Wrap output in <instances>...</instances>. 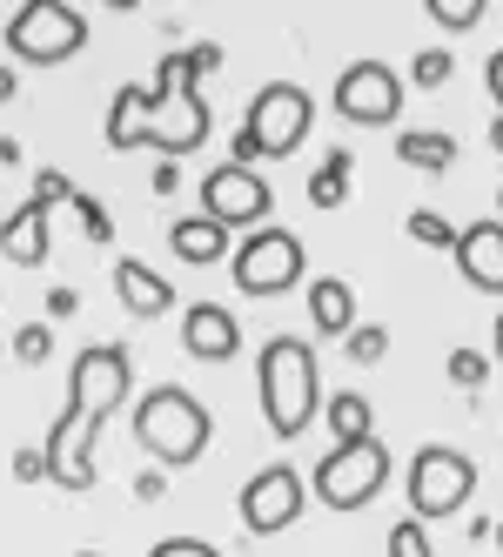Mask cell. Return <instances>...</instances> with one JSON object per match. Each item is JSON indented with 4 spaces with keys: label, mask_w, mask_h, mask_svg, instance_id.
Listing matches in <instances>:
<instances>
[{
    "label": "cell",
    "mask_w": 503,
    "mask_h": 557,
    "mask_svg": "<svg viewBox=\"0 0 503 557\" xmlns=\"http://www.w3.org/2000/svg\"><path fill=\"white\" fill-rule=\"evenodd\" d=\"M410 235H416L423 249H456V222H450L443 209H416V215H410Z\"/></svg>",
    "instance_id": "obj_23"
},
{
    "label": "cell",
    "mask_w": 503,
    "mask_h": 557,
    "mask_svg": "<svg viewBox=\"0 0 503 557\" xmlns=\"http://www.w3.org/2000/svg\"><path fill=\"white\" fill-rule=\"evenodd\" d=\"M8 349H14V363H48V356H54V330L48 323H21Z\"/></svg>",
    "instance_id": "obj_26"
},
{
    "label": "cell",
    "mask_w": 503,
    "mask_h": 557,
    "mask_svg": "<svg viewBox=\"0 0 503 557\" xmlns=\"http://www.w3.org/2000/svg\"><path fill=\"white\" fill-rule=\"evenodd\" d=\"M390 557H437V544H430V531H423L416 517H397L390 524Z\"/></svg>",
    "instance_id": "obj_28"
},
{
    "label": "cell",
    "mask_w": 503,
    "mask_h": 557,
    "mask_svg": "<svg viewBox=\"0 0 503 557\" xmlns=\"http://www.w3.org/2000/svg\"><path fill=\"white\" fill-rule=\"evenodd\" d=\"M14 88H21V82H14V67H0V101H14Z\"/></svg>",
    "instance_id": "obj_39"
},
{
    "label": "cell",
    "mask_w": 503,
    "mask_h": 557,
    "mask_svg": "<svg viewBox=\"0 0 503 557\" xmlns=\"http://www.w3.org/2000/svg\"><path fill=\"white\" fill-rule=\"evenodd\" d=\"M74 557H101V550H74Z\"/></svg>",
    "instance_id": "obj_44"
},
{
    "label": "cell",
    "mask_w": 503,
    "mask_h": 557,
    "mask_svg": "<svg viewBox=\"0 0 503 557\" xmlns=\"http://www.w3.org/2000/svg\"><path fill=\"white\" fill-rule=\"evenodd\" d=\"M342 349H350V363H382V356H390V336H382L376 323H356L350 336H342Z\"/></svg>",
    "instance_id": "obj_29"
},
{
    "label": "cell",
    "mask_w": 503,
    "mask_h": 557,
    "mask_svg": "<svg viewBox=\"0 0 503 557\" xmlns=\"http://www.w3.org/2000/svg\"><path fill=\"white\" fill-rule=\"evenodd\" d=\"M490 148L503 154V114H496V122H490Z\"/></svg>",
    "instance_id": "obj_41"
},
{
    "label": "cell",
    "mask_w": 503,
    "mask_h": 557,
    "mask_svg": "<svg viewBox=\"0 0 503 557\" xmlns=\"http://www.w3.org/2000/svg\"><path fill=\"white\" fill-rule=\"evenodd\" d=\"M410 517L416 524H430V517H456L463 504L477 497V463L450 450V444H430V450H416L410 457Z\"/></svg>",
    "instance_id": "obj_7"
},
{
    "label": "cell",
    "mask_w": 503,
    "mask_h": 557,
    "mask_svg": "<svg viewBox=\"0 0 503 557\" xmlns=\"http://www.w3.org/2000/svg\"><path fill=\"white\" fill-rule=\"evenodd\" d=\"M27 202L61 209V202H74V182H67V175H54V169H41V175H34V195H27Z\"/></svg>",
    "instance_id": "obj_31"
},
{
    "label": "cell",
    "mask_w": 503,
    "mask_h": 557,
    "mask_svg": "<svg viewBox=\"0 0 503 557\" xmlns=\"http://www.w3.org/2000/svg\"><path fill=\"white\" fill-rule=\"evenodd\" d=\"M48 476V450H14V484H41Z\"/></svg>",
    "instance_id": "obj_33"
},
{
    "label": "cell",
    "mask_w": 503,
    "mask_h": 557,
    "mask_svg": "<svg viewBox=\"0 0 503 557\" xmlns=\"http://www.w3.org/2000/svg\"><path fill=\"white\" fill-rule=\"evenodd\" d=\"M209 410H202V396H188L181 383H162V389H148L141 404H135V436H141V450L154 463H196L209 450Z\"/></svg>",
    "instance_id": "obj_4"
},
{
    "label": "cell",
    "mask_w": 503,
    "mask_h": 557,
    "mask_svg": "<svg viewBox=\"0 0 503 557\" xmlns=\"http://www.w3.org/2000/svg\"><path fill=\"white\" fill-rule=\"evenodd\" d=\"M430 21L450 27V34H470L483 21V0H430Z\"/></svg>",
    "instance_id": "obj_27"
},
{
    "label": "cell",
    "mask_w": 503,
    "mask_h": 557,
    "mask_svg": "<svg viewBox=\"0 0 503 557\" xmlns=\"http://www.w3.org/2000/svg\"><path fill=\"white\" fill-rule=\"evenodd\" d=\"M456 269H463V283L483 289V296H503V222H470V228H456Z\"/></svg>",
    "instance_id": "obj_14"
},
{
    "label": "cell",
    "mask_w": 503,
    "mask_h": 557,
    "mask_svg": "<svg viewBox=\"0 0 503 557\" xmlns=\"http://www.w3.org/2000/svg\"><path fill=\"white\" fill-rule=\"evenodd\" d=\"M323 423H329L336 444H363V436H376V430H369L376 410H369L363 389H336V396H323Z\"/></svg>",
    "instance_id": "obj_20"
},
{
    "label": "cell",
    "mask_w": 503,
    "mask_h": 557,
    "mask_svg": "<svg viewBox=\"0 0 503 557\" xmlns=\"http://www.w3.org/2000/svg\"><path fill=\"white\" fill-rule=\"evenodd\" d=\"M114 296H122V309L141 315V323H154V315H168V309H175L168 275H162V269H148L141 256H122V262H114Z\"/></svg>",
    "instance_id": "obj_15"
},
{
    "label": "cell",
    "mask_w": 503,
    "mask_h": 557,
    "mask_svg": "<svg viewBox=\"0 0 503 557\" xmlns=\"http://www.w3.org/2000/svg\"><path fill=\"white\" fill-rule=\"evenodd\" d=\"M302 504H309V476H302L295 463H262V470L249 476V484H242V497H236L242 524H249L255 537L289 531L295 517H302Z\"/></svg>",
    "instance_id": "obj_11"
},
{
    "label": "cell",
    "mask_w": 503,
    "mask_h": 557,
    "mask_svg": "<svg viewBox=\"0 0 503 557\" xmlns=\"http://www.w3.org/2000/svg\"><path fill=\"white\" fill-rule=\"evenodd\" d=\"M403 74L390 61H350L336 74V114L342 122H356V128H390L397 114H403Z\"/></svg>",
    "instance_id": "obj_10"
},
{
    "label": "cell",
    "mask_w": 503,
    "mask_h": 557,
    "mask_svg": "<svg viewBox=\"0 0 503 557\" xmlns=\"http://www.w3.org/2000/svg\"><path fill=\"white\" fill-rule=\"evenodd\" d=\"M309 128H316V101H309V88H295V82H268L249 101V122H242L255 154H276V162L309 141Z\"/></svg>",
    "instance_id": "obj_8"
},
{
    "label": "cell",
    "mask_w": 503,
    "mask_h": 557,
    "mask_svg": "<svg viewBox=\"0 0 503 557\" xmlns=\"http://www.w3.org/2000/svg\"><path fill=\"white\" fill-rule=\"evenodd\" d=\"M74 215H81V235H88V243H108V235H114V222H108V209L95 202V195H74V202H67Z\"/></svg>",
    "instance_id": "obj_30"
},
{
    "label": "cell",
    "mask_w": 503,
    "mask_h": 557,
    "mask_svg": "<svg viewBox=\"0 0 503 557\" xmlns=\"http://www.w3.org/2000/svg\"><path fill=\"white\" fill-rule=\"evenodd\" d=\"M135 497H141V504H162V497H168V476H162V470H141V476H135Z\"/></svg>",
    "instance_id": "obj_34"
},
{
    "label": "cell",
    "mask_w": 503,
    "mask_h": 557,
    "mask_svg": "<svg viewBox=\"0 0 503 557\" xmlns=\"http://www.w3.org/2000/svg\"><path fill=\"white\" fill-rule=\"evenodd\" d=\"M168 249H175L181 262H196V269L228 262V228L209 222V215H175V222H168Z\"/></svg>",
    "instance_id": "obj_19"
},
{
    "label": "cell",
    "mask_w": 503,
    "mask_h": 557,
    "mask_svg": "<svg viewBox=\"0 0 503 557\" xmlns=\"http://www.w3.org/2000/svg\"><path fill=\"white\" fill-rule=\"evenodd\" d=\"M483 82H490V101H496V114H503V48L490 54V67H483Z\"/></svg>",
    "instance_id": "obj_36"
},
{
    "label": "cell",
    "mask_w": 503,
    "mask_h": 557,
    "mask_svg": "<svg viewBox=\"0 0 503 557\" xmlns=\"http://www.w3.org/2000/svg\"><path fill=\"white\" fill-rule=\"evenodd\" d=\"M450 74H456V54H450V48H423V54L410 61V82H416V88H443Z\"/></svg>",
    "instance_id": "obj_24"
},
{
    "label": "cell",
    "mask_w": 503,
    "mask_h": 557,
    "mask_svg": "<svg viewBox=\"0 0 503 557\" xmlns=\"http://www.w3.org/2000/svg\"><path fill=\"white\" fill-rule=\"evenodd\" d=\"M74 309H81V289H48V315H54V323H61V315H74Z\"/></svg>",
    "instance_id": "obj_35"
},
{
    "label": "cell",
    "mask_w": 503,
    "mask_h": 557,
    "mask_svg": "<svg viewBox=\"0 0 503 557\" xmlns=\"http://www.w3.org/2000/svg\"><path fill=\"white\" fill-rule=\"evenodd\" d=\"M490 544H503V524H496V531H490Z\"/></svg>",
    "instance_id": "obj_42"
},
{
    "label": "cell",
    "mask_w": 503,
    "mask_h": 557,
    "mask_svg": "<svg viewBox=\"0 0 503 557\" xmlns=\"http://www.w3.org/2000/svg\"><path fill=\"white\" fill-rule=\"evenodd\" d=\"M350 162H356V154L329 148L323 162H316V175H309V202H316V209H342V202H350V182H356Z\"/></svg>",
    "instance_id": "obj_22"
},
{
    "label": "cell",
    "mask_w": 503,
    "mask_h": 557,
    "mask_svg": "<svg viewBox=\"0 0 503 557\" xmlns=\"http://www.w3.org/2000/svg\"><path fill=\"white\" fill-rule=\"evenodd\" d=\"M309 323H316V336L342 343L356 330V289L342 283V275H316V283H309Z\"/></svg>",
    "instance_id": "obj_17"
},
{
    "label": "cell",
    "mask_w": 503,
    "mask_h": 557,
    "mask_svg": "<svg viewBox=\"0 0 503 557\" xmlns=\"http://www.w3.org/2000/svg\"><path fill=\"white\" fill-rule=\"evenodd\" d=\"M135 389V356L122 343H88L67 370V410L48 430V484L61 491H95V430L128 404Z\"/></svg>",
    "instance_id": "obj_1"
},
{
    "label": "cell",
    "mask_w": 503,
    "mask_h": 557,
    "mask_svg": "<svg viewBox=\"0 0 503 557\" xmlns=\"http://www.w3.org/2000/svg\"><path fill=\"white\" fill-rule=\"evenodd\" d=\"M0 256L14 269H41L48 262V209L41 202H21L8 222H0Z\"/></svg>",
    "instance_id": "obj_16"
},
{
    "label": "cell",
    "mask_w": 503,
    "mask_h": 557,
    "mask_svg": "<svg viewBox=\"0 0 503 557\" xmlns=\"http://www.w3.org/2000/svg\"><path fill=\"white\" fill-rule=\"evenodd\" d=\"M181 188V162H162V169H154V195H175Z\"/></svg>",
    "instance_id": "obj_37"
},
{
    "label": "cell",
    "mask_w": 503,
    "mask_h": 557,
    "mask_svg": "<svg viewBox=\"0 0 503 557\" xmlns=\"http://www.w3.org/2000/svg\"><path fill=\"white\" fill-rule=\"evenodd\" d=\"M148 557H222V550H215V544H202V537H162Z\"/></svg>",
    "instance_id": "obj_32"
},
{
    "label": "cell",
    "mask_w": 503,
    "mask_h": 557,
    "mask_svg": "<svg viewBox=\"0 0 503 557\" xmlns=\"http://www.w3.org/2000/svg\"><path fill=\"white\" fill-rule=\"evenodd\" d=\"M88 48V14L67 8V0H27L8 21V54L27 67H61Z\"/></svg>",
    "instance_id": "obj_5"
},
{
    "label": "cell",
    "mask_w": 503,
    "mask_h": 557,
    "mask_svg": "<svg viewBox=\"0 0 503 557\" xmlns=\"http://www.w3.org/2000/svg\"><path fill=\"white\" fill-rule=\"evenodd\" d=\"M268 209H276V195H268V182L255 175V169H209V182H202V215L209 222H222L228 235L236 228H268Z\"/></svg>",
    "instance_id": "obj_12"
},
{
    "label": "cell",
    "mask_w": 503,
    "mask_h": 557,
    "mask_svg": "<svg viewBox=\"0 0 503 557\" xmlns=\"http://www.w3.org/2000/svg\"><path fill=\"white\" fill-rule=\"evenodd\" d=\"M496 215H503V188H496Z\"/></svg>",
    "instance_id": "obj_43"
},
{
    "label": "cell",
    "mask_w": 503,
    "mask_h": 557,
    "mask_svg": "<svg viewBox=\"0 0 503 557\" xmlns=\"http://www.w3.org/2000/svg\"><path fill=\"white\" fill-rule=\"evenodd\" d=\"M181 349L196 356V363H236V356H242V323H236V309H222V302H188V309H181Z\"/></svg>",
    "instance_id": "obj_13"
},
{
    "label": "cell",
    "mask_w": 503,
    "mask_h": 557,
    "mask_svg": "<svg viewBox=\"0 0 503 557\" xmlns=\"http://www.w3.org/2000/svg\"><path fill=\"white\" fill-rule=\"evenodd\" d=\"M382 484H390V450H382L376 436H363V444H329V457L309 476V491L329 510H363V504L382 497Z\"/></svg>",
    "instance_id": "obj_6"
},
{
    "label": "cell",
    "mask_w": 503,
    "mask_h": 557,
    "mask_svg": "<svg viewBox=\"0 0 503 557\" xmlns=\"http://www.w3.org/2000/svg\"><path fill=\"white\" fill-rule=\"evenodd\" d=\"M397 162H410L423 175H443L456 162V135H443V128H403L397 135Z\"/></svg>",
    "instance_id": "obj_21"
},
{
    "label": "cell",
    "mask_w": 503,
    "mask_h": 557,
    "mask_svg": "<svg viewBox=\"0 0 503 557\" xmlns=\"http://www.w3.org/2000/svg\"><path fill=\"white\" fill-rule=\"evenodd\" d=\"M209 141V101L202 95H154V88H122L108 101V148H154L181 162Z\"/></svg>",
    "instance_id": "obj_2"
},
{
    "label": "cell",
    "mask_w": 503,
    "mask_h": 557,
    "mask_svg": "<svg viewBox=\"0 0 503 557\" xmlns=\"http://www.w3.org/2000/svg\"><path fill=\"white\" fill-rule=\"evenodd\" d=\"M222 67V48L215 41H196L181 54H162V67H154V95H202V74Z\"/></svg>",
    "instance_id": "obj_18"
},
{
    "label": "cell",
    "mask_w": 503,
    "mask_h": 557,
    "mask_svg": "<svg viewBox=\"0 0 503 557\" xmlns=\"http://www.w3.org/2000/svg\"><path fill=\"white\" fill-rule=\"evenodd\" d=\"M302 269H309L302 235H289V228H255V235H242L236 269H228V275H236L242 296H289L302 283Z\"/></svg>",
    "instance_id": "obj_9"
},
{
    "label": "cell",
    "mask_w": 503,
    "mask_h": 557,
    "mask_svg": "<svg viewBox=\"0 0 503 557\" xmlns=\"http://www.w3.org/2000/svg\"><path fill=\"white\" fill-rule=\"evenodd\" d=\"M490 356H496V363H503V315H496V336H490Z\"/></svg>",
    "instance_id": "obj_40"
},
{
    "label": "cell",
    "mask_w": 503,
    "mask_h": 557,
    "mask_svg": "<svg viewBox=\"0 0 503 557\" xmlns=\"http://www.w3.org/2000/svg\"><path fill=\"white\" fill-rule=\"evenodd\" d=\"M0 162H8V169H21V162H27V154H21V141H14V135H0Z\"/></svg>",
    "instance_id": "obj_38"
},
{
    "label": "cell",
    "mask_w": 503,
    "mask_h": 557,
    "mask_svg": "<svg viewBox=\"0 0 503 557\" xmlns=\"http://www.w3.org/2000/svg\"><path fill=\"white\" fill-rule=\"evenodd\" d=\"M450 383L477 396V389L490 383V356H483V349H450Z\"/></svg>",
    "instance_id": "obj_25"
},
{
    "label": "cell",
    "mask_w": 503,
    "mask_h": 557,
    "mask_svg": "<svg viewBox=\"0 0 503 557\" xmlns=\"http://www.w3.org/2000/svg\"><path fill=\"white\" fill-rule=\"evenodd\" d=\"M255 383H262V417L268 430L282 436H302L323 410V370H316V349L302 336H268L262 343V363H255Z\"/></svg>",
    "instance_id": "obj_3"
}]
</instances>
